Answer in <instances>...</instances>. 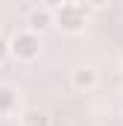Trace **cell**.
<instances>
[{
    "mask_svg": "<svg viewBox=\"0 0 123 126\" xmlns=\"http://www.w3.org/2000/svg\"><path fill=\"white\" fill-rule=\"evenodd\" d=\"M88 6L85 3H62L59 9L53 12V18H56V27L62 32H70V35H79V32H85L88 27Z\"/></svg>",
    "mask_w": 123,
    "mask_h": 126,
    "instance_id": "obj_1",
    "label": "cell"
},
{
    "mask_svg": "<svg viewBox=\"0 0 123 126\" xmlns=\"http://www.w3.org/2000/svg\"><path fill=\"white\" fill-rule=\"evenodd\" d=\"M12 56L18 62H27V64L35 62L41 56V38H38V32H32V30L15 32V38H12Z\"/></svg>",
    "mask_w": 123,
    "mask_h": 126,
    "instance_id": "obj_2",
    "label": "cell"
},
{
    "mask_svg": "<svg viewBox=\"0 0 123 126\" xmlns=\"http://www.w3.org/2000/svg\"><path fill=\"white\" fill-rule=\"evenodd\" d=\"M50 27H56V18H53V9H47V6H41V9H32L30 18H27V30L32 32H47Z\"/></svg>",
    "mask_w": 123,
    "mask_h": 126,
    "instance_id": "obj_3",
    "label": "cell"
},
{
    "mask_svg": "<svg viewBox=\"0 0 123 126\" xmlns=\"http://www.w3.org/2000/svg\"><path fill=\"white\" fill-rule=\"evenodd\" d=\"M70 82H73V88H76V91H91V88H97L100 76H97V70H94V67H76V70H73V76H70Z\"/></svg>",
    "mask_w": 123,
    "mask_h": 126,
    "instance_id": "obj_4",
    "label": "cell"
},
{
    "mask_svg": "<svg viewBox=\"0 0 123 126\" xmlns=\"http://www.w3.org/2000/svg\"><path fill=\"white\" fill-rule=\"evenodd\" d=\"M15 106H18V91L12 85H0V114L15 111Z\"/></svg>",
    "mask_w": 123,
    "mask_h": 126,
    "instance_id": "obj_5",
    "label": "cell"
},
{
    "mask_svg": "<svg viewBox=\"0 0 123 126\" xmlns=\"http://www.w3.org/2000/svg\"><path fill=\"white\" fill-rule=\"evenodd\" d=\"M21 126H53V120H50L41 109H30V111H24Z\"/></svg>",
    "mask_w": 123,
    "mask_h": 126,
    "instance_id": "obj_6",
    "label": "cell"
},
{
    "mask_svg": "<svg viewBox=\"0 0 123 126\" xmlns=\"http://www.w3.org/2000/svg\"><path fill=\"white\" fill-rule=\"evenodd\" d=\"M12 56V38H3L0 35V62H6Z\"/></svg>",
    "mask_w": 123,
    "mask_h": 126,
    "instance_id": "obj_7",
    "label": "cell"
},
{
    "mask_svg": "<svg viewBox=\"0 0 123 126\" xmlns=\"http://www.w3.org/2000/svg\"><path fill=\"white\" fill-rule=\"evenodd\" d=\"M85 6L94 9V12H100V9H106V6H108V0H85Z\"/></svg>",
    "mask_w": 123,
    "mask_h": 126,
    "instance_id": "obj_8",
    "label": "cell"
},
{
    "mask_svg": "<svg viewBox=\"0 0 123 126\" xmlns=\"http://www.w3.org/2000/svg\"><path fill=\"white\" fill-rule=\"evenodd\" d=\"M41 3H44L47 9H53V12H56V9H59L62 3H64V0H41Z\"/></svg>",
    "mask_w": 123,
    "mask_h": 126,
    "instance_id": "obj_9",
    "label": "cell"
},
{
    "mask_svg": "<svg viewBox=\"0 0 123 126\" xmlns=\"http://www.w3.org/2000/svg\"><path fill=\"white\" fill-rule=\"evenodd\" d=\"M120 73H123V62H120Z\"/></svg>",
    "mask_w": 123,
    "mask_h": 126,
    "instance_id": "obj_10",
    "label": "cell"
}]
</instances>
